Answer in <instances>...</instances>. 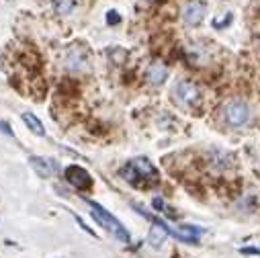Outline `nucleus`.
Masks as SVG:
<instances>
[{
    "label": "nucleus",
    "mask_w": 260,
    "mask_h": 258,
    "mask_svg": "<svg viewBox=\"0 0 260 258\" xmlns=\"http://www.w3.org/2000/svg\"><path fill=\"white\" fill-rule=\"evenodd\" d=\"M76 221H78V225H80V228H82L84 232H88L90 236H94V238H96V234H94V232H92V230H90V228H88V225H86V223L82 221V217H78V215H76Z\"/></svg>",
    "instance_id": "obj_17"
},
{
    "label": "nucleus",
    "mask_w": 260,
    "mask_h": 258,
    "mask_svg": "<svg viewBox=\"0 0 260 258\" xmlns=\"http://www.w3.org/2000/svg\"><path fill=\"white\" fill-rule=\"evenodd\" d=\"M88 205H90V215L96 219V223L99 225H103L113 238H117L119 242H123V244H129V240H132V238H129V232L123 228V223L117 219V217H113L103 205H99V203H94V201H88Z\"/></svg>",
    "instance_id": "obj_1"
},
{
    "label": "nucleus",
    "mask_w": 260,
    "mask_h": 258,
    "mask_svg": "<svg viewBox=\"0 0 260 258\" xmlns=\"http://www.w3.org/2000/svg\"><path fill=\"white\" fill-rule=\"evenodd\" d=\"M168 78V68H166V63L162 61H152L148 70H146V82L150 86H162Z\"/></svg>",
    "instance_id": "obj_7"
},
{
    "label": "nucleus",
    "mask_w": 260,
    "mask_h": 258,
    "mask_svg": "<svg viewBox=\"0 0 260 258\" xmlns=\"http://www.w3.org/2000/svg\"><path fill=\"white\" fill-rule=\"evenodd\" d=\"M63 68L68 72H84L88 70V53L80 45H72L63 51Z\"/></svg>",
    "instance_id": "obj_3"
},
{
    "label": "nucleus",
    "mask_w": 260,
    "mask_h": 258,
    "mask_svg": "<svg viewBox=\"0 0 260 258\" xmlns=\"http://www.w3.org/2000/svg\"><path fill=\"white\" fill-rule=\"evenodd\" d=\"M29 164H31V168H33L41 178H51V176L59 170L57 162H53L51 158H45V156H31V158H29Z\"/></svg>",
    "instance_id": "obj_6"
},
{
    "label": "nucleus",
    "mask_w": 260,
    "mask_h": 258,
    "mask_svg": "<svg viewBox=\"0 0 260 258\" xmlns=\"http://www.w3.org/2000/svg\"><path fill=\"white\" fill-rule=\"evenodd\" d=\"M223 119L230 127H244L250 121V107L242 101H230L223 107Z\"/></svg>",
    "instance_id": "obj_2"
},
{
    "label": "nucleus",
    "mask_w": 260,
    "mask_h": 258,
    "mask_svg": "<svg viewBox=\"0 0 260 258\" xmlns=\"http://www.w3.org/2000/svg\"><path fill=\"white\" fill-rule=\"evenodd\" d=\"M0 132H7L9 136H13V129H11V125H9V123H3V121H0Z\"/></svg>",
    "instance_id": "obj_18"
},
{
    "label": "nucleus",
    "mask_w": 260,
    "mask_h": 258,
    "mask_svg": "<svg viewBox=\"0 0 260 258\" xmlns=\"http://www.w3.org/2000/svg\"><path fill=\"white\" fill-rule=\"evenodd\" d=\"M242 254H260V248H242Z\"/></svg>",
    "instance_id": "obj_19"
},
{
    "label": "nucleus",
    "mask_w": 260,
    "mask_h": 258,
    "mask_svg": "<svg viewBox=\"0 0 260 258\" xmlns=\"http://www.w3.org/2000/svg\"><path fill=\"white\" fill-rule=\"evenodd\" d=\"M129 164H132L134 170L138 172V178H148V180H156L158 178L156 166L150 160H146V158H136L134 162H129Z\"/></svg>",
    "instance_id": "obj_9"
},
{
    "label": "nucleus",
    "mask_w": 260,
    "mask_h": 258,
    "mask_svg": "<svg viewBox=\"0 0 260 258\" xmlns=\"http://www.w3.org/2000/svg\"><path fill=\"white\" fill-rule=\"evenodd\" d=\"M119 23H121V15H119L117 11H109V13H107V25L115 27V25H119Z\"/></svg>",
    "instance_id": "obj_15"
},
{
    "label": "nucleus",
    "mask_w": 260,
    "mask_h": 258,
    "mask_svg": "<svg viewBox=\"0 0 260 258\" xmlns=\"http://www.w3.org/2000/svg\"><path fill=\"white\" fill-rule=\"evenodd\" d=\"M164 240H166V232H164L160 225L152 228V232H150V244H152L154 248H160V246L164 244Z\"/></svg>",
    "instance_id": "obj_12"
},
{
    "label": "nucleus",
    "mask_w": 260,
    "mask_h": 258,
    "mask_svg": "<svg viewBox=\"0 0 260 258\" xmlns=\"http://www.w3.org/2000/svg\"><path fill=\"white\" fill-rule=\"evenodd\" d=\"M232 162V156L225 152H213V166L217 168H228Z\"/></svg>",
    "instance_id": "obj_13"
},
{
    "label": "nucleus",
    "mask_w": 260,
    "mask_h": 258,
    "mask_svg": "<svg viewBox=\"0 0 260 258\" xmlns=\"http://www.w3.org/2000/svg\"><path fill=\"white\" fill-rule=\"evenodd\" d=\"M23 121H25V125L31 129L35 136H39V138L45 136V127H43V123H41L33 113H23Z\"/></svg>",
    "instance_id": "obj_11"
},
{
    "label": "nucleus",
    "mask_w": 260,
    "mask_h": 258,
    "mask_svg": "<svg viewBox=\"0 0 260 258\" xmlns=\"http://www.w3.org/2000/svg\"><path fill=\"white\" fill-rule=\"evenodd\" d=\"M207 15V5L203 3V0H192V3H188L182 11V21L188 25V27H197L203 23Z\"/></svg>",
    "instance_id": "obj_5"
},
{
    "label": "nucleus",
    "mask_w": 260,
    "mask_h": 258,
    "mask_svg": "<svg viewBox=\"0 0 260 258\" xmlns=\"http://www.w3.org/2000/svg\"><path fill=\"white\" fill-rule=\"evenodd\" d=\"M109 55L113 57V61H123L125 57H127V51L125 49H119V47H109Z\"/></svg>",
    "instance_id": "obj_14"
},
{
    "label": "nucleus",
    "mask_w": 260,
    "mask_h": 258,
    "mask_svg": "<svg viewBox=\"0 0 260 258\" xmlns=\"http://www.w3.org/2000/svg\"><path fill=\"white\" fill-rule=\"evenodd\" d=\"M51 7L55 11V15L70 17V15H74V11L78 7V0H51Z\"/></svg>",
    "instance_id": "obj_10"
},
{
    "label": "nucleus",
    "mask_w": 260,
    "mask_h": 258,
    "mask_svg": "<svg viewBox=\"0 0 260 258\" xmlns=\"http://www.w3.org/2000/svg\"><path fill=\"white\" fill-rule=\"evenodd\" d=\"M230 21H232V15H228L223 21H217V19H215V21H213V27H215V29H221V27L230 25Z\"/></svg>",
    "instance_id": "obj_16"
},
{
    "label": "nucleus",
    "mask_w": 260,
    "mask_h": 258,
    "mask_svg": "<svg viewBox=\"0 0 260 258\" xmlns=\"http://www.w3.org/2000/svg\"><path fill=\"white\" fill-rule=\"evenodd\" d=\"M174 96H176V101H178L182 107H192L194 103L199 101L201 90H199L197 84L190 82V80H180V82L174 86Z\"/></svg>",
    "instance_id": "obj_4"
},
{
    "label": "nucleus",
    "mask_w": 260,
    "mask_h": 258,
    "mask_svg": "<svg viewBox=\"0 0 260 258\" xmlns=\"http://www.w3.org/2000/svg\"><path fill=\"white\" fill-rule=\"evenodd\" d=\"M66 178H68V182L72 184V186H76V188H88L90 186V174L82 168V166H76V164H72V166H68L66 168Z\"/></svg>",
    "instance_id": "obj_8"
}]
</instances>
